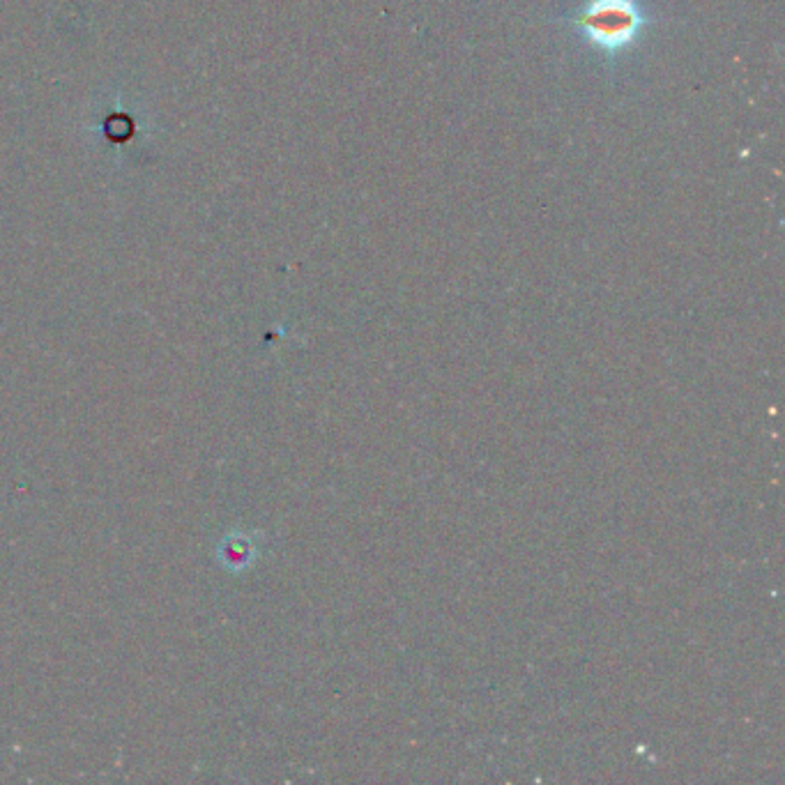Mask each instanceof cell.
<instances>
[{"instance_id": "cell-1", "label": "cell", "mask_w": 785, "mask_h": 785, "mask_svg": "<svg viewBox=\"0 0 785 785\" xmlns=\"http://www.w3.org/2000/svg\"><path fill=\"white\" fill-rule=\"evenodd\" d=\"M565 21L592 49L615 60L636 47L643 30L650 26V14L640 0H585Z\"/></svg>"}]
</instances>
